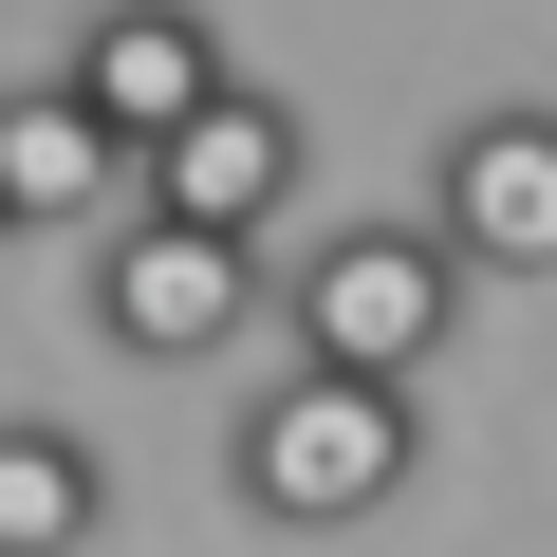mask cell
I'll return each mask as SVG.
<instances>
[{"label": "cell", "instance_id": "cell-5", "mask_svg": "<svg viewBox=\"0 0 557 557\" xmlns=\"http://www.w3.org/2000/svg\"><path fill=\"white\" fill-rule=\"evenodd\" d=\"M298 168H317V131L278 112V94H205L168 149H149V205H186V223H223V242H278V205H298Z\"/></svg>", "mask_w": 557, "mask_h": 557}, {"label": "cell", "instance_id": "cell-4", "mask_svg": "<svg viewBox=\"0 0 557 557\" xmlns=\"http://www.w3.org/2000/svg\"><path fill=\"white\" fill-rule=\"evenodd\" d=\"M131 205H149V149L75 75H38L20 112H0V223H20V242H112Z\"/></svg>", "mask_w": 557, "mask_h": 557}, {"label": "cell", "instance_id": "cell-2", "mask_svg": "<svg viewBox=\"0 0 557 557\" xmlns=\"http://www.w3.org/2000/svg\"><path fill=\"white\" fill-rule=\"evenodd\" d=\"M298 354H335V372H446V335H465V298H483V260H465V223L428 205V223H335L298 278Z\"/></svg>", "mask_w": 557, "mask_h": 557}, {"label": "cell", "instance_id": "cell-1", "mask_svg": "<svg viewBox=\"0 0 557 557\" xmlns=\"http://www.w3.org/2000/svg\"><path fill=\"white\" fill-rule=\"evenodd\" d=\"M409 465H428L409 372H335V354H298V372L223 428V483H242V520H278V539H354V520H391Z\"/></svg>", "mask_w": 557, "mask_h": 557}, {"label": "cell", "instance_id": "cell-7", "mask_svg": "<svg viewBox=\"0 0 557 557\" xmlns=\"http://www.w3.org/2000/svg\"><path fill=\"white\" fill-rule=\"evenodd\" d=\"M57 75H75V94H94V112H112L131 149H168V131H186V112L223 94V38L186 20V0H94V38H75Z\"/></svg>", "mask_w": 557, "mask_h": 557}, {"label": "cell", "instance_id": "cell-8", "mask_svg": "<svg viewBox=\"0 0 557 557\" xmlns=\"http://www.w3.org/2000/svg\"><path fill=\"white\" fill-rule=\"evenodd\" d=\"M94 520H112V465L57 409H20L0 428V557H94Z\"/></svg>", "mask_w": 557, "mask_h": 557}, {"label": "cell", "instance_id": "cell-3", "mask_svg": "<svg viewBox=\"0 0 557 557\" xmlns=\"http://www.w3.org/2000/svg\"><path fill=\"white\" fill-rule=\"evenodd\" d=\"M242 317H260V242H223V223H186V205H131V223L94 242V335H112V354L205 372Z\"/></svg>", "mask_w": 557, "mask_h": 557}, {"label": "cell", "instance_id": "cell-6", "mask_svg": "<svg viewBox=\"0 0 557 557\" xmlns=\"http://www.w3.org/2000/svg\"><path fill=\"white\" fill-rule=\"evenodd\" d=\"M428 205L465 223V260H483V278H557V112H465Z\"/></svg>", "mask_w": 557, "mask_h": 557}]
</instances>
